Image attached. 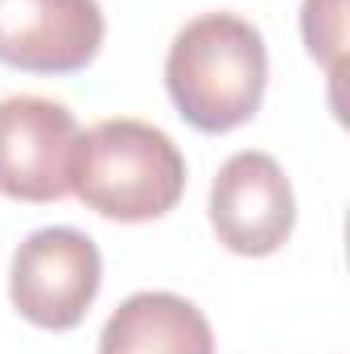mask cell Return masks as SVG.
<instances>
[{
  "mask_svg": "<svg viewBox=\"0 0 350 354\" xmlns=\"http://www.w3.org/2000/svg\"><path fill=\"white\" fill-rule=\"evenodd\" d=\"M268 87V46L260 29L235 12L194 17L169 46L165 91L177 115L198 132L248 124Z\"/></svg>",
  "mask_w": 350,
  "mask_h": 354,
  "instance_id": "6da1fadb",
  "label": "cell"
},
{
  "mask_svg": "<svg viewBox=\"0 0 350 354\" xmlns=\"http://www.w3.org/2000/svg\"><path fill=\"white\" fill-rule=\"evenodd\" d=\"M71 194L116 223H153L185 194V157L145 120H103L79 132Z\"/></svg>",
  "mask_w": 350,
  "mask_h": 354,
  "instance_id": "7a4b0ae2",
  "label": "cell"
},
{
  "mask_svg": "<svg viewBox=\"0 0 350 354\" xmlns=\"http://www.w3.org/2000/svg\"><path fill=\"white\" fill-rule=\"evenodd\" d=\"M103 256L95 239L75 227L33 231L8 268L12 309L37 330H75L99 297Z\"/></svg>",
  "mask_w": 350,
  "mask_h": 354,
  "instance_id": "3957f363",
  "label": "cell"
},
{
  "mask_svg": "<svg viewBox=\"0 0 350 354\" xmlns=\"http://www.w3.org/2000/svg\"><path fill=\"white\" fill-rule=\"evenodd\" d=\"M79 120L42 95L0 99V194L12 202H58L71 194Z\"/></svg>",
  "mask_w": 350,
  "mask_h": 354,
  "instance_id": "277c9868",
  "label": "cell"
},
{
  "mask_svg": "<svg viewBox=\"0 0 350 354\" xmlns=\"http://www.w3.org/2000/svg\"><path fill=\"white\" fill-rule=\"evenodd\" d=\"M297 223V198L276 157L243 149L227 157L210 185V227L235 256H272L288 243Z\"/></svg>",
  "mask_w": 350,
  "mask_h": 354,
  "instance_id": "5b68a950",
  "label": "cell"
},
{
  "mask_svg": "<svg viewBox=\"0 0 350 354\" xmlns=\"http://www.w3.org/2000/svg\"><path fill=\"white\" fill-rule=\"evenodd\" d=\"M99 0H0V62L25 75H75L103 46Z\"/></svg>",
  "mask_w": 350,
  "mask_h": 354,
  "instance_id": "8992f818",
  "label": "cell"
},
{
  "mask_svg": "<svg viewBox=\"0 0 350 354\" xmlns=\"http://www.w3.org/2000/svg\"><path fill=\"white\" fill-rule=\"evenodd\" d=\"M99 354H214L206 313L177 292H132L103 326Z\"/></svg>",
  "mask_w": 350,
  "mask_h": 354,
  "instance_id": "52a82bcc",
  "label": "cell"
},
{
  "mask_svg": "<svg viewBox=\"0 0 350 354\" xmlns=\"http://www.w3.org/2000/svg\"><path fill=\"white\" fill-rule=\"evenodd\" d=\"M301 37H305V50L322 66H330V79L338 87L342 66H347V0H305Z\"/></svg>",
  "mask_w": 350,
  "mask_h": 354,
  "instance_id": "ba28073f",
  "label": "cell"
}]
</instances>
